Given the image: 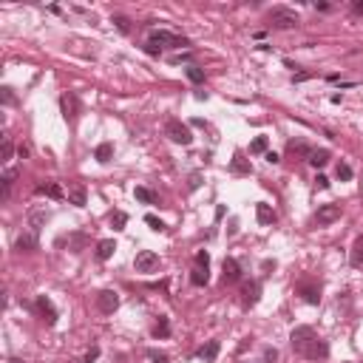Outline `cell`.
I'll return each mask as SVG.
<instances>
[{
    "label": "cell",
    "mask_w": 363,
    "mask_h": 363,
    "mask_svg": "<svg viewBox=\"0 0 363 363\" xmlns=\"http://www.w3.org/2000/svg\"><path fill=\"white\" fill-rule=\"evenodd\" d=\"M289 344H292V349L301 357H307V360H324V357L329 355L326 340L318 338V332H315L312 326H295L292 335H289Z\"/></svg>",
    "instance_id": "1"
},
{
    "label": "cell",
    "mask_w": 363,
    "mask_h": 363,
    "mask_svg": "<svg viewBox=\"0 0 363 363\" xmlns=\"http://www.w3.org/2000/svg\"><path fill=\"white\" fill-rule=\"evenodd\" d=\"M298 23H301V17H298L295 9H289V6H275L270 12V26L272 29H295Z\"/></svg>",
    "instance_id": "2"
},
{
    "label": "cell",
    "mask_w": 363,
    "mask_h": 363,
    "mask_svg": "<svg viewBox=\"0 0 363 363\" xmlns=\"http://www.w3.org/2000/svg\"><path fill=\"white\" fill-rule=\"evenodd\" d=\"M148 43L156 46V49H162V46H173V49H187V46H190V40L182 37V34H173V31L159 29V31H151Z\"/></svg>",
    "instance_id": "3"
},
{
    "label": "cell",
    "mask_w": 363,
    "mask_h": 363,
    "mask_svg": "<svg viewBox=\"0 0 363 363\" xmlns=\"http://www.w3.org/2000/svg\"><path fill=\"white\" fill-rule=\"evenodd\" d=\"M165 134L170 136V142H176V145H190V142H193L190 128H187L182 119H167V122H165Z\"/></svg>",
    "instance_id": "4"
},
{
    "label": "cell",
    "mask_w": 363,
    "mask_h": 363,
    "mask_svg": "<svg viewBox=\"0 0 363 363\" xmlns=\"http://www.w3.org/2000/svg\"><path fill=\"white\" fill-rule=\"evenodd\" d=\"M134 267H136V272H154L159 267V255L154 250H139L134 259Z\"/></svg>",
    "instance_id": "5"
},
{
    "label": "cell",
    "mask_w": 363,
    "mask_h": 363,
    "mask_svg": "<svg viewBox=\"0 0 363 363\" xmlns=\"http://www.w3.org/2000/svg\"><path fill=\"white\" fill-rule=\"evenodd\" d=\"M60 108H62V117H66L68 122H77V117H80V99L71 91H66L60 97Z\"/></svg>",
    "instance_id": "6"
},
{
    "label": "cell",
    "mask_w": 363,
    "mask_h": 363,
    "mask_svg": "<svg viewBox=\"0 0 363 363\" xmlns=\"http://www.w3.org/2000/svg\"><path fill=\"white\" fill-rule=\"evenodd\" d=\"M117 307H119V295L114 292V289H102V292L97 295V309L99 312L111 315V312H117Z\"/></svg>",
    "instance_id": "7"
},
{
    "label": "cell",
    "mask_w": 363,
    "mask_h": 363,
    "mask_svg": "<svg viewBox=\"0 0 363 363\" xmlns=\"http://www.w3.org/2000/svg\"><path fill=\"white\" fill-rule=\"evenodd\" d=\"M34 309H37V312L43 315V318H46V324H49V326H54V324H57V318H60L57 307H54V304H51L46 295H37V301H34Z\"/></svg>",
    "instance_id": "8"
},
{
    "label": "cell",
    "mask_w": 363,
    "mask_h": 363,
    "mask_svg": "<svg viewBox=\"0 0 363 363\" xmlns=\"http://www.w3.org/2000/svg\"><path fill=\"white\" fill-rule=\"evenodd\" d=\"M66 196H68V202L77 204V207H86V202H88V190H86V185H82V182H68Z\"/></svg>",
    "instance_id": "9"
},
{
    "label": "cell",
    "mask_w": 363,
    "mask_h": 363,
    "mask_svg": "<svg viewBox=\"0 0 363 363\" xmlns=\"http://www.w3.org/2000/svg\"><path fill=\"white\" fill-rule=\"evenodd\" d=\"M340 219V204H321L318 213H315V222L318 224H332Z\"/></svg>",
    "instance_id": "10"
},
{
    "label": "cell",
    "mask_w": 363,
    "mask_h": 363,
    "mask_svg": "<svg viewBox=\"0 0 363 363\" xmlns=\"http://www.w3.org/2000/svg\"><path fill=\"white\" fill-rule=\"evenodd\" d=\"M230 173H236V176H250V173H252L250 159H244V154H241V151H236L233 159H230Z\"/></svg>",
    "instance_id": "11"
},
{
    "label": "cell",
    "mask_w": 363,
    "mask_h": 363,
    "mask_svg": "<svg viewBox=\"0 0 363 363\" xmlns=\"http://www.w3.org/2000/svg\"><path fill=\"white\" fill-rule=\"evenodd\" d=\"M298 292H301V298L307 304H312V307H315V304H321V287H318V284L301 281V284H298Z\"/></svg>",
    "instance_id": "12"
},
{
    "label": "cell",
    "mask_w": 363,
    "mask_h": 363,
    "mask_svg": "<svg viewBox=\"0 0 363 363\" xmlns=\"http://www.w3.org/2000/svg\"><path fill=\"white\" fill-rule=\"evenodd\" d=\"M222 278H224V284H236L241 278V267H239V261L236 259H224V264H222Z\"/></svg>",
    "instance_id": "13"
},
{
    "label": "cell",
    "mask_w": 363,
    "mask_h": 363,
    "mask_svg": "<svg viewBox=\"0 0 363 363\" xmlns=\"http://www.w3.org/2000/svg\"><path fill=\"white\" fill-rule=\"evenodd\" d=\"M255 219H259V224H275L278 216H275V210H272L270 204L261 202V204H255Z\"/></svg>",
    "instance_id": "14"
},
{
    "label": "cell",
    "mask_w": 363,
    "mask_h": 363,
    "mask_svg": "<svg viewBox=\"0 0 363 363\" xmlns=\"http://www.w3.org/2000/svg\"><path fill=\"white\" fill-rule=\"evenodd\" d=\"M219 349H222V344H219V340H207V344L199 349V357H202L204 363H213L216 357H219Z\"/></svg>",
    "instance_id": "15"
},
{
    "label": "cell",
    "mask_w": 363,
    "mask_h": 363,
    "mask_svg": "<svg viewBox=\"0 0 363 363\" xmlns=\"http://www.w3.org/2000/svg\"><path fill=\"white\" fill-rule=\"evenodd\" d=\"M14 247H17L20 252H31V250H37V233H23L17 241H14Z\"/></svg>",
    "instance_id": "16"
},
{
    "label": "cell",
    "mask_w": 363,
    "mask_h": 363,
    "mask_svg": "<svg viewBox=\"0 0 363 363\" xmlns=\"http://www.w3.org/2000/svg\"><path fill=\"white\" fill-rule=\"evenodd\" d=\"M114 252H117V241H111V239L99 241L97 244V261H108Z\"/></svg>",
    "instance_id": "17"
},
{
    "label": "cell",
    "mask_w": 363,
    "mask_h": 363,
    "mask_svg": "<svg viewBox=\"0 0 363 363\" xmlns=\"http://www.w3.org/2000/svg\"><path fill=\"white\" fill-rule=\"evenodd\" d=\"M241 295H244V304H247V307H252V304L259 301V295H261V284H259V281L244 284V292H241Z\"/></svg>",
    "instance_id": "18"
},
{
    "label": "cell",
    "mask_w": 363,
    "mask_h": 363,
    "mask_svg": "<svg viewBox=\"0 0 363 363\" xmlns=\"http://www.w3.org/2000/svg\"><path fill=\"white\" fill-rule=\"evenodd\" d=\"M49 222V213L46 210H31L29 213V224H31V233H40V227Z\"/></svg>",
    "instance_id": "19"
},
{
    "label": "cell",
    "mask_w": 363,
    "mask_h": 363,
    "mask_svg": "<svg viewBox=\"0 0 363 363\" xmlns=\"http://www.w3.org/2000/svg\"><path fill=\"white\" fill-rule=\"evenodd\" d=\"M349 261H352V267H363V236H357L355 244H352Z\"/></svg>",
    "instance_id": "20"
},
{
    "label": "cell",
    "mask_w": 363,
    "mask_h": 363,
    "mask_svg": "<svg viewBox=\"0 0 363 363\" xmlns=\"http://www.w3.org/2000/svg\"><path fill=\"white\" fill-rule=\"evenodd\" d=\"M37 193H43V196L49 199H62L66 193H62L60 185H54V182H46V185H37Z\"/></svg>",
    "instance_id": "21"
},
{
    "label": "cell",
    "mask_w": 363,
    "mask_h": 363,
    "mask_svg": "<svg viewBox=\"0 0 363 363\" xmlns=\"http://www.w3.org/2000/svg\"><path fill=\"white\" fill-rule=\"evenodd\" d=\"M94 156H97V162H111V156H114V145L111 142H102V145H97V151H94Z\"/></svg>",
    "instance_id": "22"
},
{
    "label": "cell",
    "mask_w": 363,
    "mask_h": 363,
    "mask_svg": "<svg viewBox=\"0 0 363 363\" xmlns=\"http://www.w3.org/2000/svg\"><path fill=\"white\" fill-rule=\"evenodd\" d=\"M326 162H329V151H326V148L312 151V154H309V165H312V167H324Z\"/></svg>",
    "instance_id": "23"
},
{
    "label": "cell",
    "mask_w": 363,
    "mask_h": 363,
    "mask_svg": "<svg viewBox=\"0 0 363 363\" xmlns=\"http://www.w3.org/2000/svg\"><path fill=\"white\" fill-rule=\"evenodd\" d=\"M207 281H210V275H207V270H202V267H196V270L190 272V284H193V287H204Z\"/></svg>",
    "instance_id": "24"
},
{
    "label": "cell",
    "mask_w": 363,
    "mask_h": 363,
    "mask_svg": "<svg viewBox=\"0 0 363 363\" xmlns=\"http://www.w3.org/2000/svg\"><path fill=\"white\" fill-rule=\"evenodd\" d=\"M14 179H17V170H6V173H3V193H0L3 199H9V193H12V185H14Z\"/></svg>",
    "instance_id": "25"
},
{
    "label": "cell",
    "mask_w": 363,
    "mask_h": 363,
    "mask_svg": "<svg viewBox=\"0 0 363 363\" xmlns=\"http://www.w3.org/2000/svg\"><path fill=\"white\" fill-rule=\"evenodd\" d=\"M134 196L139 199V202H145V204H156V193H154V190H148V187H136Z\"/></svg>",
    "instance_id": "26"
},
{
    "label": "cell",
    "mask_w": 363,
    "mask_h": 363,
    "mask_svg": "<svg viewBox=\"0 0 363 363\" xmlns=\"http://www.w3.org/2000/svg\"><path fill=\"white\" fill-rule=\"evenodd\" d=\"M185 74H187V80H190V82H196V86H199V82H204V71H202L199 66H193V62L185 68Z\"/></svg>",
    "instance_id": "27"
},
{
    "label": "cell",
    "mask_w": 363,
    "mask_h": 363,
    "mask_svg": "<svg viewBox=\"0 0 363 363\" xmlns=\"http://www.w3.org/2000/svg\"><path fill=\"white\" fill-rule=\"evenodd\" d=\"M154 335H156V338H167V335H170V324H167V318H165V315H162V318L156 321V326H154Z\"/></svg>",
    "instance_id": "28"
},
{
    "label": "cell",
    "mask_w": 363,
    "mask_h": 363,
    "mask_svg": "<svg viewBox=\"0 0 363 363\" xmlns=\"http://www.w3.org/2000/svg\"><path fill=\"white\" fill-rule=\"evenodd\" d=\"M111 224H114V230H125V224H128V213L114 210V213H111Z\"/></svg>",
    "instance_id": "29"
},
{
    "label": "cell",
    "mask_w": 363,
    "mask_h": 363,
    "mask_svg": "<svg viewBox=\"0 0 363 363\" xmlns=\"http://www.w3.org/2000/svg\"><path fill=\"white\" fill-rule=\"evenodd\" d=\"M267 136H259V139H252V145H250V154H267Z\"/></svg>",
    "instance_id": "30"
},
{
    "label": "cell",
    "mask_w": 363,
    "mask_h": 363,
    "mask_svg": "<svg viewBox=\"0 0 363 363\" xmlns=\"http://www.w3.org/2000/svg\"><path fill=\"white\" fill-rule=\"evenodd\" d=\"M0 99H3V105H14V102H17V97H14V88L3 86V88H0Z\"/></svg>",
    "instance_id": "31"
},
{
    "label": "cell",
    "mask_w": 363,
    "mask_h": 363,
    "mask_svg": "<svg viewBox=\"0 0 363 363\" xmlns=\"http://www.w3.org/2000/svg\"><path fill=\"white\" fill-rule=\"evenodd\" d=\"M196 267H202V270H210V255H207V250H199V252H196Z\"/></svg>",
    "instance_id": "32"
},
{
    "label": "cell",
    "mask_w": 363,
    "mask_h": 363,
    "mask_svg": "<svg viewBox=\"0 0 363 363\" xmlns=\"http://www.w3.org/2000/svg\"><path fill=\"white\" fill-rule=\"evenodd\" d=\"M335 173H338V179H340V182H349V179H352V167L346 165V162H340V165H338V170H335Z\"/></svg>",
    "instance_id": "33"
},
{
    "label": "cell",
    "mask_w": 363,
    "mask_h": 363,
    "mask_svg": "<svg viewBox=\"0 0 363 363\" xmlns=\"http://www.w3.org/2000/svg\"><path fill=\"white\" fill-rule=\"evenodd\" d=\"M289 151H292V154H301V156H309V154H312V151H309L304 142H289Z\"/></svg>",
    "instance_id": "34"
},
{
    "label": "cell",
    "mask_w": 363,
    "mask_h": 363,
    "mask_svg": "<svg viewBox=\"0 0 363 363\" xmlns=\"http://www.w3.org/2000/svg\"><path fill=\"white\" fill-rule=\"evenodd\" d=\"M114 23H117V29L122 31V34H125V31H131V20L122 17V14H114Z\"/></svg>",
    "instance_id": "35"
},
{
    "label": "cell",
    "mask_w": 363,
    "mask_h": 363,
    "mask_svg": "<svg viewBox=\"0 0 363 363\" xmlns=\"http://www.w3.org/2000/svg\"><path fill=\"white\" fill-rule=\"evenodd\" d=\"M148 360L151 363H170V357H167L165 352H148Z\"/></svg>",
    "instance_id": "36"
},
{
    "label": "cell",
    "mask_w": 363,
    "mask_h": 363,
    "mask_svg": "<svg viewBox=\"0 0 363 363\" xmlns=\"http://www.w3.org/2000/svg\"><path fill=\"white\" fill-rule=\"evenodd\" d=\"M12 154H14V145H12V139L6 136V139H3V162L12 159Z\"/></svg>",
    "instance_id": "37"
},
{
    "label": "cell",
    "mask_w": 363,
    "mask_h": 363,
    "mask_svg": "<svg viewBox=\"0 0 363 363\" xmlns=\"http://www.w3.org/2000/svg\"><path fill=\"white\" fill-rule=\"evenodd\" d=\"M145 222H148V224H151V227H154V230H159V233H162V230H167V227H165V222H159L156 216H145Z\"/></svg>",
    "instance_id": "38"
},
{
    "label": "cell",
    "mask_w": 363,
    "mask_h": 363,
    "mask_svg": "<svg viewBox=\"0 0 363 363\" xmlns=\"http://www.w3.org/2000/svg\"><path fill=\"white\" fill-rule=\"evenodd\" d=\"M199 185H202V173H190V182H187V187H190V190H196Z\"/></svg>",
    "instance_id": "39"
},
{
    "label": "cell",
    "mask_w": 363,
    "mask_h": 363,
    "mask_svg": "<svg viewBox=\"0 0 363 363\" xmlns=\"http://www.w3.org/2000/svg\"><path fill=\"white\" fill-rule=\"evenodd\" d=\"M264 360L267 363H275L278 360V349H272V346H270V349H264Z\"/></svg>",
    "instance_id": "40"
},
{
    "label": "cell",
    "mask_w": 363,
    "mask_h": 363,
    "mask_svg": "<svg viewBox=\"0 0 363 363\" xmlns=\"http://www.w3.org/2000/svg\"><path fill=\"white\" fill-rule=\"evenodd\" d=\"M315 185H318L321 190H326V187H329V179H326L324 173H318V176H315Z\"/></svg>",
    "instance_id": "41"
},
{
    "label": "cell",
    "mask_w": 363,
    "mask_h": 363,
    "mask_svg": "<svg viewBox=\"0 0 363 363\" xmlns=\"http://www.w3.org/2000/svg\"><path fill=\"white\" fill-rule=\"evenodd\" d=\"M267 162H270V165H278V162H281V156H278L275 151H267Z\"/></svg>",
    "instance_id": "42"
},
{
    "label": "cell",
    "mask_w": 363,
    "mask_h": 363,
    "mask_svg": "<svg viewBox=\"0 0 363 363\" xmlns=\"http://www.w3.org/2000/svg\"><path fill=\"white\" fill-rule=\"evenodd\" d=\"M190 60V54H176V57H170V62H187Z\"/></svg>",
    "instance_id": "43"
},
{
    "label": "cell",
    "mask_w": 363,
    "mask_h": 363,
    "mask_svg": "<svg viewBox=\"0 0 363 363\" xmlns=\"http://www.w3.org/2000/svg\"><path fill=\"white\" fill-rule=\"evenodd\" d=\"M309 77H312V74H307V71H301V74H295V77H292V82H304V80H309Z\"/></svg>",
    "instance_id": "44"
},
{
    "label": "cell",
    "mask_w": 363,
    "mask_h": 363,
    "mask_svg": "<svg viewBox=\"0 0 363 363\" xmlns=\"http://www.w3.org/2000/svg\"><path fill=\"white\" fill-rule=\"evenodd\" d=\"M97 357H99V349H91V352H88V357H86V363L97 360Z\"/></svg>",
    "instance_id": "45"
},
{
    "label": "cell",
    "mask_w": 363,
    "mask_h": 363,
    "mask_svg": "<svg viewBox=\"0 0 363 363\" xmlns=\"http://www.w3.org/2000/svg\"><path fill=\"white\" fill-rule=\"evenodd\" d=\"M17 156H20V159H26V156H29V148H26V145H20V148H17Z\"/></svg>",
    "instance_id": "46"
},
{
    "label": "cell",
    "mask_w": 363,
    "mask_h": 363,
    "mask_svg": "<svg viewBox=\"0 0 363 363\" xmlns=\"http://www.w3.org/2000/svg\"><path fill=\"white\" fill-rule=\"evenodd\" d=\"M352 9H355L357 14H363V0H357V3H355V6H352Z\"/></svg>",
    "instance_id": "47"
},
{
    "label": "cell",
    "mask_w": 363,
    "mask_h": 363,
    "mask_svg": "<svg viewBox=\"0 0 363 363\" xmlns=\"http://www.w3.org/2000/svg\"><path fill=\"white\" fill-rule=\"evenodd\" d=\"M9 363H23V360H20V357H12V360H9Z\"/></svg>",
    "instance_id": "48"
}]
</instances>
